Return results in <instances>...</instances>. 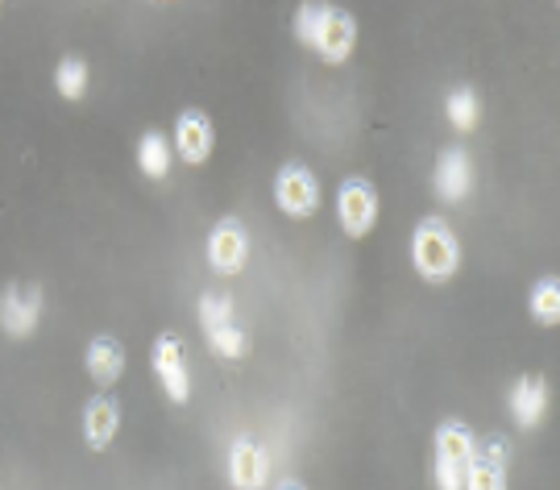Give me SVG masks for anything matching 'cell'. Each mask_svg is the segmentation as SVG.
Listing matches in <instances>:
<instances>
[{
  "mask_svg": "<svg viewBox=\"0 0 560 490\" xmlns=\"http://www.w3.org/2000/svg\"><path fill=\"white\" fill-rule=\"evenodd\" d=\"M295 38L316 50L324 62H349L353 46H358V21L349 18L337 4H303L295 13Z\"/></svg>",
  "mask_w": 560,
  "mask_h": 490,
  "instance_id": "cell-1",
  "label": "cell"
},
{
  "mask_svg": "<svg viewBox=\"0 0 560 490\" xmlns=\"http://www.w3.org/2000/svg\"><path fill=\"white\" fill-rule=\"evenodd\" d=\"M411 266L423 283H448L460 270V242L441 217H423L411 229Z\"/></svg>",
  "mask_w": 560,
  "mask_h": 490,
  "instance_id": "cell-2",
  "label": "cell"
},
{
  "mask_svg": "<svg viewBox=\"0 0 560 490\" xmlns=\"http://www.w3.org/2000/svg\"><path fill=\"white\" fill-rule=\"evenodd\" d=\"M432 482L436 490H465V470L474 462V450H478V436L469 432V424L460 420H444L436 429V441H432Z\"/></svg>",
  "mask_w": 560,
  "mask_h": 490,
  "instance_id": "cell-3",
  "label": "cell"
},
{
  "mask_svg": "<svg viewBox=\"0 0 560 490\" xmlns=\"http://www.w3.org/2000/svg\"><path fill=\"white\" fill-rule=\"evenodd\" d=\"M200 325H203V337H208V346H212L217 358H224V362H241V358L249 353V337H245V328L237 325L233 300H229L224 291H208V295H200Z\"/></svg>",
  "mask_w": 560,
  "mask_h": 490,
  "instance_id": "cell-4",
  "label": "cell"
},
{
  "mask_svg": "<svg viewBox=\"0 0 560 490\" xmlns=\"http://www.w3.org/2000/svg\"><path fill=\"white\" fill-rule=\"evenodd\" d=\"M150 370L159 378L162 395L171 404H187L191 399V366H187V346H183L179 332H159L154 346H150Z\"/></svg>",
  "mask_w": 560,
  "mask_h": 490,
  "instance_id": "cell-5",
  "label": "cell"
},
{
  "mask_svg": "<svg viewBox=\"0 0 560 490\" xmlns=\"http://www.w3.org/2000/svg\"><path fill=\"white\" fill-rule=\"evenodd\" d=\"M378 187L370 184L365 175H349L337 191V221L345 229V237H370L374 225H378Z\"/></svg>",
  "mask_w": 560,
  "mask_h": 490,
  "instance_id": "cell-6",
  "label": "cell"
},
{
  "mask_svg": "<svg viewBox=\"0 0 560 490\" xmlns=\"http://www.w3.org/2000/svg\"><path fill=\"white\" fill-rule=\"evenodd\" d=\"M275 205L291 221L316 217L320 212V179H316V171L303 163L279 166V175H275Z\"/></svg>",
  "mask_w": 560,
  "mask_h": 490,
  "instance_id": "cell-7",
  "label": "cell"
},
{
  "mask_svg": "<svg viewBox=\"0 0 560 490\" xmlns=\"http://www.w3.org/2000/svg\"><path fill=\"white\" fill-rule=\"evenodd\" d=\"M42 316V287L38 283H9L4 295H0V332L13 337V341H25L34 337Z\"/></svg>",
  "mask_w": 560,
  "mask_h": 490,
  "instance_id": "cell-8",
  "label": "cell"
},
{
  "mask_svg": "<svg viewBox=\"0 0 560 490\" xmlns=\"http://www.w3.org/2000/svg\"><path fill=\"white\" fill-rule=\"evenodd\" d=\"M245 262H249V233L237 217H224L208 233V266L224 279H233L245 270Z\"/></svg>",
  "mask_w": 560,
  "mask_h": 490,
  "instance_id": "cell-9",
  "label": "cell"
},
{
  "mask_svg": "<svg viewBox=\"0 0 560 490\" xmlns=\"http://www.w3.org/2000/svg\"><path fill=\"white\" fill-rule=\"evenodd\" d=\"M175 150L187 166H203L217 150V129L203 108H183L175 121Z\"/></svg>",
  "mask_w": 560,
  "mask_h": 490,
  "instance_id": "cell-10",
  "label": "cell"
},
{
  "mask_svg": "<svg viewBox=\"0 0 560 490\" xmlns=\"http://www.w3.org/2000/svg\"><path fill=\"white\" fill-rule=\"evenodd\" d=\"M506 462H511V445L502 436H481L465 470V490H506Z\"/></svg>",
  "mask_w": 560,
  "mask_h": 490,
  "instance_id": "cell-11",
  "label": "cell"
},
{
  "mask_svg": "<svg viewBox=\"0 0 560 490\" xmlns=\"http://www.w3.org/2000/svg\"><path fill=\"white\" fill-rule=\"evenodd\" d=\"M506 408H511V420L520 429H540L544 411H548V383H544V374H520L515 387L506 390Z\"/></svg>",
  "mask_w": 560,
  "mask_h": 490,
  "instance_id": "cell-12",
  "label": "cell"
},
{
  "mask_svg": "<svg viewBox=\"0 0 560 490\" xmlns=\"http://www.w3.org/2000/svg\"><path fill=\"white\" fill-rule=\"evenodd\" d=\"M270 474V457L254 436H237L229 450V482L233 490H261Z\"/></svg>",
  "mask_w": 560,
  "mask_h": 490,
  "instance_id": "cell-13",
  "label": "cell"
},
{
  "mask_svg": "<svg viewBox=\"0 0 560 490\" xmlns=\"http://www.w3.org/2000/svg\"><path fill=\"white\" fill-rule=\"evenodd\" d=\"M432 187H436V196H441L444 205H460L465 196H469V187H474V163H469V154L465 150H444L436 166H432Z\"/></svg>",
  "mask_w": 560,
  "mask_h": 490,
  "instance_id": "cell-14",
  "label": "cell"
},
{
  "mask_svg": "<svg viewBox=\"0 0 560 490\" xmlns=\"http://www.w3.org/2000/svg\"><path fill=\"white\" fill-rule=\"evenodd\" d=\"M120 429V404L113 395H92L83 408V445L92 453H104L117 441Z\"/></svg>",
  "mask_w": 560,
  "mask_h": 490,
  "instance_id": "cell-15",
  "label": "cell"
},
{
  "mask_svg": "<svg viewBox=\"0 0 560 490\" xmlns=\"http://www.w3.org/2000/svg\"><path fill=\"white\" fill-rule=\"evenodd\" d=\"M83 366H88V378L101 390L117 387L120 374H125V346L117 337H92L88 353H83Z\"/></svg>",
  "mask_w": 560,
  "mask_h": 490,
  "instance_id": "cell-16",
  "label": "cell"
},
{
  "mask_svg": "<svg viewBox=\"0 0 560 490\" xmlns=\"http://www.w3.org/2000/svg\"><path fill=\"white\" fill-rule=\"evenodd\" d=\"M138 166L145 179H166V175H171V142H166V133H159V129L141 133Z\"/></svg>",
  "mask_w": 560,
  "mask_h": 490,
  "instance_id": "cell-17",
  "label": "cell"
},
{
  "mask_svg": "<svg viewBox=\"0 0 560 490\" xmlns=\"http://www.w3.org/2000/svg\"><path fill=\"white\" fill-rule=\"evenodd\" d=\"M527 312H532V320H540L544 328H557V320H560V279L557 275H544L540 283L532 287Z\"/></svg>",
  "mask_w": 560,
  "mask_h": 490,
  "instance_id": "cell-18",
  "label": "cell"
},
{
  "mask_svg": "<svg viewBox=\"0 0 560 490\" xmlns=\"http://www.w3.org/2000/svg\"><path fill=\"white\" fill-rule=\"evenodd\" d=\"M88 80H92V67L80 59V55H67V59H59V67H55V88H59L62 101H83L88 96Z\"/></svg>",
  "mask_w": 560,
  "mask_h": 490,
  "instance_id": "cell-19",
  "label": "cell"
},
{
  "mask_svg": "<svg viewBox=\"0 0 560 490\" xmlns=\"http://www.w3.org/2000/svg\"><path fill=\"white\" fill-rule=\"evenodd\" d=\"M444 117H448V125H453V129H460V133L478 129V117H481L478 92H469V88L448 92V101H444Z\"/></svg>",
  "mask_w": 560,
  "mask_h": 490,
  "instance_id": "cell-20",
  "label": "cell"
},
{
  "mask_svg": "<svg viewBox=\"0 0 560 490\" xmlns=\"http://www.w3.org/2000/svg\"><path fill=\"white\" fill-rule=\"evenodd\" d=\"M279 490H307V487H303V482H295V478H287V482H282Z\"/></svg>",
  "mask_w": 560,
  "mask_h": 490,
  "instance_id": "cell-21",
  "label": "cell"
}]
</instances>
